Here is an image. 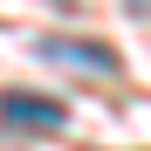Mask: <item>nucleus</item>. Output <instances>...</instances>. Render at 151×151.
Listing matches in <instances>:
<instances>
[{
	"label": "nucleus",
	"mask_w": 151,
	"mask_h": 151,
	"mask_svg": "<svg viewBox=\"0 0 151 151\" xmlns=\"http://www.w3.org/2000/svg\"><path fill=\"white\" fill-rule=\"evenodd\" d=\"M41 55L48 62H62V69H89V76H117L124 62L110 55V48H89V41H62V35H48L41 41Z\"/></svg>",
	"instance_id": "2"
},
{
	"label": "nucleus",
	"mask_w": 151,
	"mask_h": 151,
	"mask_svg": "<svg viewBox=\"0 0 151 151\" xmlns=\"http://www.w3.org/2000/svg\"><path fill=\"white\" fill-rule=\"evenodd\" d=\"M0 124L7 131H62L69 110L48 103V96H0Z\"/></svg>",
	"instance_id": "1"
},
{
	"label": "nucleus",
	"mask_w": 151,
	"mask_h": 151,
	"mask_svg": "<svg viewBox=\"0 0 151 151\" xmlns=\"http://www.w3.org/2000/svg\"><path fill=\"white\" fill-rule=\"evenodd\" d=\"M124 7H131V21H137V28L151 21V0H124Z\"/></svg>",
	"instance_id": "3"
},
{
	"label": "nucleus",
	"mask_w": 151,
	"mask_h": 151,
	"mask_svg": "<svg viewBox=\"0 0 151 151\" xmlns=\"http://www.w3.org/2000/svg\"><path fill=\"white\" fill-rule=\"evenodd\" d=\"M62 7H69V0H62Z\"/></svg>",
	"instance_id": "4"
}]
</instances>
